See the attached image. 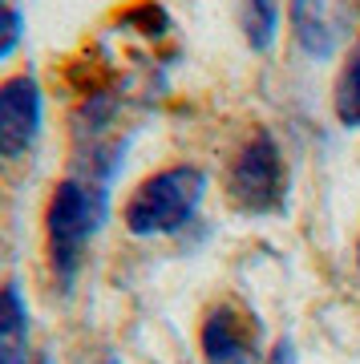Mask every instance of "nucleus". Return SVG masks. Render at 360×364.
<instances>
[{"instance_id": "nucleus-8", "label": "nucleus", "mask_w": 360, "mask_h": 364, "mask_svg": "<svg viewBox=\"0 0 360 364\" xmlns=\"http://www.w3.org/2000/svg\"><path fill=\"white\" fill-rule=\"evenodd\" d=\"M239 25L255 53H271L280 37V4L275 0H239Z\"/></svg>"}, {"instance_id": "nucleus-12", "label": "nucleus", "mask_w": 360, "mask_h": 364, "mask_svg": "<svg viewBox=\"0 0 360 364\" xmlns=\"http://www.w3.org/2000/svg\"><path fill=\"white\" fill-rule=\"evenodd\" d=\"M356 255H360V247H356Z\"/></svg>"}, {"instance_id": "nucleus-4", "label": "nucleus", "mask_w": 360, "mask_h": 364, "mask_svg": "<svg viewBox=\"0 0 360 364\" xmlns=\"http://www.w3.org/2000/svg\"><path fill=\"white\" fill-rule=\"evenodd\" d=\"M45 126V93L33 73L0 81V162L25 158Z\"/></svg>"}, {"instance_id": "nucleus-5", "label": "nucleus", "mask_w": 360, "mask_h": 364, "mask_svg": "<svg viewBox=\"0 0 360 364\" xmlns=\"http://www.w3.org/2000/svg\"><path fill=\"white\" fill-rule=\"evenodd\" d=\"M292 33L304 57L328 61L356 33V0H292Z\"/></svg>"}, {"instance_id": "nucleus-6", "label": "nucleus", "mask_w": 360, "mask_h": 364, "mask_svg": "<svg viewBox=\"0 0 360 364\" xmlns=\"http://www.w3.org/2000/svg\"><path fill=\"white\" fill-rule=\"evenodd\" d=\"M198 340H203L206 364H263L255 328L247 324V316H239L231 304H219L215 312H206Z\"/></svg>"}, {"instance_id": "nucleus-3", "label": "nucleus", "mask_w": 360, "mask_h": 364, "mask_svg": "<svg viewBox=\"0 0 360 364\" xmlns=\"http://www.w3.org/2000/svg\"><path fill=\"white\" fill-rule=\"evenodd\" d=\"M227 191H231L235 207L251 210V215H268V210L283 207L287 166H283V150L271 138V130H255L243 150L235 154L231 174H227Z\"/></svg>"}, {"instance_id": "nucleus-7", "label": "nucleus", "mask_w": 360, "mask_h": 364, "mask_svg": "<svg viewBox=\"0 0 360 364\" xmlns=\"http://www.w3.org/2000/svg\"><path fill=\"white\" fill-rule=\"evenodd\" d=\"M0 364H33V324L16 279L0 284Z\"/></svg>"}, {"instance_id": "nucleus-10", "label": "nucleus", "mask_w": 360, "mask_h": 364, "mask_svg": "<svg viewBox=\"0 0 360 364\" xmlns=\"http://www.w3.org/2000/svg\"><path fill=\"white\" fill-rule=\"evenodd\" d=\"M25 41V13L16 9L13 0H0V61L13 57Z\"/></svg>"}, {"instance_id": "nucleus-9", "label": "nucleus", "mask_w": 360, "mask_h": 364, "mask_svg": "<svg viewBox=\"0 0 360 364\" xmlns=\"http://www.w3.org/2000/svg\"><path fill=\"white\" fill-rule=\"evenodd\" d=\"M336 117H340V126L348 130H360V41L352 45L348 53L344 69H340V77H336Z\"/></svg>"}, {"instance_id": "nucleus-11", "label": "nucleus", "mask_w": 360, "mask_h": 364, "mask_svg": "<svg viewBox=\"0 0 360 364\" xmlns=\"http://www.w3.org/2000/svg\"><path fill=\"white\" fill-rule=\"evenodd\" d=\"M271 364H296V348H292V340H280V344H275Z\"/></svg>"}, {"instance_id": "nucleus-1", "label": "nucleus", "mask_w": 360, "mask_h": 364, "mask_svg": "<svg viewBox=\"0 0 360 364\" xmlns=\"http://www.w3.org/2000/svg\"><path fill=\"white\" fill-rule=\"evenodd\" d=\"M110 198L90 178H65L53 186V198L45 207V239H49V263L61 275V284H73L85 247L105 227Z\"/></svg>"}, {"instance_id": "nucleus-2", "label": "nucleus", "mask_w": 360, "mask_h": 364, "mask_svg": "<svg viewBox=\"0 0 360 364\" xmlns=\"http://www.w3.org/2000/svg\"><path fill=\"white\" fill-rule=\"evenodd\" d=\"M206 195V174L198 166H166L150 174L126 203V231L138 239L174 235L198 215Z\"/></svg>"}]
</instances>
